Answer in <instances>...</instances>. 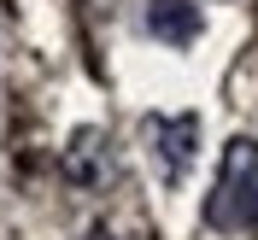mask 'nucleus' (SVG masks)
<instances>
[{
	"instance_id": "obj_4",
	"label": "nucleus",
	"mask_w": 258,
	"mask_h": 240,
	"mask_svg": "<svg viewBox=\"0 0 258 240\" xmlns=\"http://www.w3.org/2000/svg\"><path fill=\"white\" fill-rule=\"evenodd\" d=\"M100 152V129H82L77 146H71V158H64V176L71 182H88V158Z\"/></svg>"
},
{
	"instance_id": "obj_2",
	"label": "nucleus",
	"mask_w": 258,
	"mask_h": 240,
	"mask_svg": "<svg viewBox=\"0 0 258 240\" xmlns=\"http://www.w3.org/2000/svg\"><path fill=\"white\" fill-rule=\"evenodd\" d=\"M147 141H153V152H159V164H164V182H182L194 146H200V117L194 112H182V117H147Z\"/></svg>"
},
{
	"instance_id": "obj_3",
	"label": "nucleus",
	"mask_w": 258,
	"mask_h": 240,
	"mask_svg": "<svg viewBox=\"0 0 258 240\" xmlns=\"http://www.w3.org/2000/svg\"><path fill=\"white\" fill-rule=\"evenodd\" d=\"M147 30L159 41H170V47H188L200 35V6H188V0H153L147 6Z\"/></svg>"
},
{
	"instance_id": "obj_5",
	"label": "nucleus",
	"mask_w": 258,
	"mask_h": 240,
	"mask_svg": "<svg viewBox=\"0 0 258 240\" xmlns=\"http://www.w3.org/2000/svg\"><path fill=\"white\" fill-rule=\"evenodd\" d=\"M82 240H112V234H106V228H88V234H82Z\"/></svg>"
},
{
	"instance_id": "obj_1",
	"label": "nucleus",
	"mask_w": 258,
	"mask_h": 240,
	"mask_svg": "<svg viewBox=\"0 0 258 240\" xmlns=\"http://www.w3.org/2000/svg\"><path fill=\"white\" fill-rule=\"evenodd\" d=\"M206 223L223 234H258V141H229L217 188L206 199Z\"/></svg>"
}]
</instances>
